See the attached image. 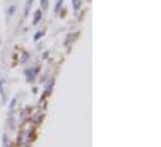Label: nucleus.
I'll list each match as a JSON object with an SVG mask.
<instances>
[{
    "label": "nucleus",
    "mask_w": 161,
    "mask_h": 147,
    "mask_svg": "<svg viewBox=\"0 0 161 147\" xmlns=\"http://www.w3.org/2000/svg\"><path fill=\"white\" fill-rule=\"evenodd\" d=\"M40 18H41V11H39V10H38V11L35 13V18H34V21H33V24L35 25V24L38 23V20H40Z\"/></svg>",
    "instance_id": "nucleus-1"
},
{
    "label": "nucleus",
    "mask_w": 161,
    "mask_h": 147,
    "mask_svg": "<svg viewBox=\"0 0 161 147\" xmlns=\"http://www.w3.org/2000/svg\"><path fill=\"white\" fill-rule=\"evenodd\" d=\"M41 6L45 9L46 8V0H41Z\"/></svg>",
    "instance_id": "nucleus-2"
},
{
    "label": "nucleus",
    "mask_w": 161,
    "mask_h": 147,
    "mask_svg": "<svg viewBox=\"0 0 161 147\" xmlns=\"http://www.w3.org/2000/svg\"><path fill=\"white\" fill-rule=\"evenodd\" d=\"M74 8L78 9V0H74Z\"/></svg>",
    "instance_id": "nucleus-3"
}]
</instances>
